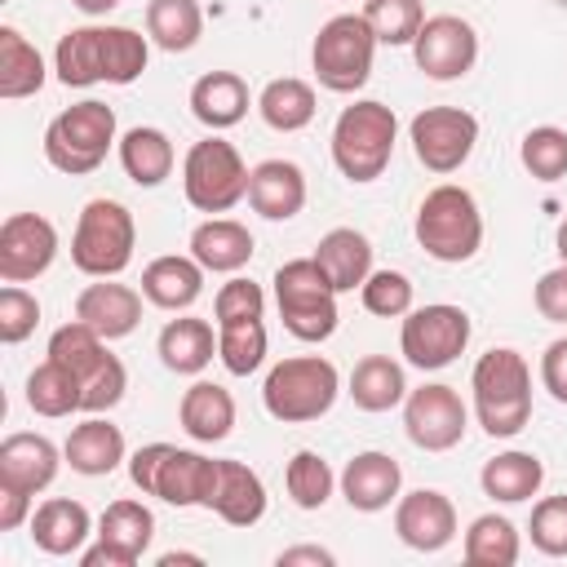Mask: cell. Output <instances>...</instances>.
<instances>
[{
	"label": "cell",
	"mask_w": 567,
	"mask_h": 567,
	"mask_svg": "<svg viewBox=\"0 0 567 567\" xmlns=\"http://www.w3.org/2000/svg\"><path fill=\"white\" fill-rule=\"evenodd\" d=\"M470 390L474 416L492 439H514L532 421V368L518 350H487L470 372Z\"/></svg>",
	"instance_id": "cell-1"
},
{
	"label": "cell",
	"mask_w": 567,
	"mask_h": 567,
	"mask_svg": "<svg viewBox=\"0 0 567 567\" xmlns=\"http://www.w3.org/2000/svg\"><path fill=\"white\" fill-rule=\"evenodd\" d=\"M394 142H399V115H394V106H385L377 97H359V102L341 106V115L332 124V164L354 186L377 182L390 168Z\"/></svg>",
	"instance_id": "cell-2"
},
{
	"label": "cell",
	"mask_w": 567,
	"mask_h": 567,
	"mask_svg": "<svg viewBox=\"0 0 567 567\" xmlns=\"http://www.w3.org/2000/svg\"><path fill=\"white\" fill-rule=\"evenodd\" d=\"M341 394V372L323 354H292L279 359L261 381V403L284 425H306L332 412Z\"/></svg>",
	"instance_id": "cell-3"
},
{
	"label": "cell",
	"mask_w": 567,
	"mask_h": 567,
	"mask_svg": "<svg viewBox=\"0 0 567 567\" xmlns=\"http://www.w3.org/2000/svg\"><path fill=\"white\" fill-rule=\"evenodd\" d=\"M412 230H416V244L434 261L461 266V261H470L483 248V213H478V199L465 186L443 182V186H434L421 199Z\"/></svg>",
	"instance_id": "cell-4"
},
{
	"label": "cell",
	"mask_w": 567,
	"mask_h": 567,
	"mask_svg": "<svg viewBox=\"0 0 567 567\" xmlns=\"http://www.w3.org/2000/svg\"><path fill=\"white\" fill-rule=\"evenodd\" d=\"M275 306L297 341H328L337 332V288L315 257H292L275 270Z\"/></svg>",
	"instance_id": "cell-5"
},
{
	"label": "cell",
	"mask_w": 567,
	"mask_h": 567,
	"mask_svg": "<svg viewBox=\"0 0 567 567\" xmlns=\"http://www.w3.org/2000/svg\"><path fill=\"white\" fill-rule=\"evenodd\" d=\"M111 146H115V111L97 97H84V102L66 106L44 128V159L66 177L97 173Z\"/></svg>",
	"instance_id": "cell-6"
},
{
	"label": "cell",
	"mask_w": 567,
	"mask_h": 567,
	"mask_svg": "<svg viewBox=\"0 0 567 567\" xmlns=\"http://www.w3.org/2000/svg\"><path fill=\"white\" fill-rule=\"evenodd\" d=\"M137 248V221L120 199H89L71 235V261L89 279H115Z\"/></svg>",
	"instance_id": "cell-7"
},
{
	"label": "cell",
	"mask_w": 567,
	"mask_h": 567,
	"mask_svg": "<svg viewBox=\"0 0 567 567\" xmlns=\"http://www.w3.org/2000/svg\"><path fill=\"white\" fill-rule=\"evenodd\" d=\"M377 31L368 27L363 13H337L319 27L315 49H310V66L315 80L328 93H359L372 80V58H377Z\"/></svg>",
	"instance_id": "cell-8"
},
{
	"label": "cell",
	"mask_w": 567,
	"mask_h": 567,
	"mask_svg": "<svg viewBox=\"0 0 567 567\" xmlns=\"http://www.w3.org/2000/svg\"><path fill=\"white\" fill-rule=\"evenodd\" d=\"M49 359H58L62 368H71L80 377L84 390V412H106L124 399L128 390V372L124 363L106 350V337H97L89 323L71 319L49 337Z\"/></svg>",
	"instance_id": "cell-9"
},
{
	"label": "cell",
	"mask_w": 567,
	"mask_h": 567,
	"mask_svg": "<svg viewBox=\"0 0 567 567\" xmlns=\"http://www.w3.org/2000/svg\"><path fill=\"white\" fill-rule=\"evenodd\" d=\"M248 164L244 155L235 151V142L208 133L204 142H195L182 159V190H186V204L217 217V213H230L239 199H248Z\"/></svg>",
	"instance_id": "cell-10"
},
{
	"label": "cell",
	"mask_w": 567,
	"mask_h": 567,
	"mask_svg": "<svg viewBox=\"0 0 567 567\" xmlns=\"http://www.w3.org/2000/svg\"><path fill=\"white\" fill-rule=\"evenodd\" d=\"M470 346V315L461 306L434 301V306H416L403 315L399 328V350L412 368L421 372H439L447 368L456 354H465Z\"/></svg>",
	"instance_id": "cell-11"
},
{
	"label": "cell",
	"mask_w": 567,
	"mask_h": 567,
	"mask_svg": "<svg viewBox=\"0 0 567 567\" xmlns=\"http://www.w3.org/2000/svg\"><path fill=\"white\" fill-rule=\"evenodd\" d=\"M408 142H412V155L421 168L447 177L470 159V151L478 142V120L461 106H425L412 115Z\"/></svg>",
	"instance_id": "cell-12"
},
{
	"label": "cell",
	"mask_w": 567,
	"mask_h": 567,
	"mask_svg": "<svg viewBox=\"0 0 567 567\" xmlns=\"http://www.w3.org/2000/svg\"><path fill=\"white\" fill-rule=\"evenodd\" d=\"M470 412L461 394L443 381H430L421 390H408L403 399V430L421 452H452L465 439Z\"/></svg>",
	"instance_id": "cell-13"
},
{
	"label": "cell",
	"mask_w": 567,
	"mask_h": 567,
	"mask_svg": "<svg viewBox=\"0 0 567 567\" xmlns=\"http://www.w3.org/2000/svg\"><path fill=\"white\" fill-rule=\"evenodd\" d=\"M412 58H416V71L439 84L461 80L478 62V31L456 13H434L421 22L412 40Z\"/></svg>",
	"instance_id": "cell-14"
},
{
	"label": "cell",
	"mask_w": 567,
	"mask_h": 567,
	"mask_svg": "<svg viewBox=\"0 0 567 567\" xmlns=\"http://www.w3.org/2000/svg\"><path fill=\"white\" fill-rule=\"evenodd\" d=\"M58 257V230L40 213H9L0 221V279L31 284Z\"/></svg>",
	"instance_id": "cell-15"
},
{
	"label": "cell",
	"mask_w": 567,
	"mask_h": 567,
	"mask_svg": "<svg viewBox=\"0 0 567 567\" xmlns=\"http://www.w3.org/2000/svg\"><path fill=\"white\" fill-rule=\"evenodd\" d=\"M394 536L416 554H439L456 536V505L439 487H416L394 501Z\"/></svg>",
	"instance_id": "cell-16"
},
{
	"label": "cell",
	"mask_w": 567,
	"mask_h": 567,
	"mask_svg": "<svg viewBox=\"0 0 567 567\" xmlns=\"http://www.w3.org/2000/svg\"><path fill=\"white\" fill-rule=\"evenodd\" d=\"M341 496L350 509L359 514H381L399 501V487H403V470L390 452H354L341 470Z\"/></svg>",
	"instance_id": "cell-17"
},
{
	"label": "cell",
	"mask_w": 567,
	"mask_h": 567,
	"mask_svg": "<svg viewBox=\"0 0 567 567\" xmlns=\"http://www.w3.org/2000/svg\"><path fill=\"white\" fill-rule=\"evenodd\" d=\"M66 456L44 434H9L0 443V487H18L27 496L44 492L58 478V465Z\"/></svg>",
	"instance_id": "cell-18"
},
{
	"label": "cell",
	"mask_w": 567,
	"mask_h": 567,
	"mask_svg": "<svg viewBox=\"0 0 567 567\" xmlns=\"http://www.w3.org/2000/svg\"><path fill=\"white\" fill-rule=\"evenodd\" d=\"M248 204L266 221H288L306 208V173L292 159H261L248 173Z\"/></svg>",
	"instance_id": "cell-19"
},
{
	"label": "cell",
	"mask_w": 567,
	"mask_h": 567,
	"mask_svg": "<svg viewBox=\"0 0 567 567\" xmlns=\"http://www.w3.org/2000/svg\"><path fill=\"white\" fill-rule=\"evenodd\" d=\"M75 319L89 323L97 337L120 341V337H128V332L142 323V292L128 288V284L97 279V284H89V288L75 297Z\"/></svg>",
	"instance_id": "cell-20"
},
{
	"label": "cell",
	"mask_w": 567,
	"mask_h": 567,
	"mask_svg": "<svg viewBox=\"0 0 567 567\" xmlns=\"http://www.w3.org/2000/svg\"><path fill=\"white\" fill-rule=\"evenodd\" d=\"M190 257L204 266V270H213V275H235V270H244L248 261H252V252H257V244H252V230L244 226V221H235V217H208V221H199L195 230H190Z\"/></svg>",
	"instance_id": "cell-21"
},
{
	"label": "cell",
	"mask_w": 567,
	"mask_h": 567,
	"mask_svg": "<svg viewBox=\"0 0 567 567\" xmlns=\"http://www.w3.org/2000/svg\"><path fill=\"white\" fill-rule=\"evenodd\" d=\"M204 266L186 252H164V257H155V261H146V270H142V297L151 301V306H159V310H190L195 301H199V292H204Z\"/></svg>",
	"instance_id": "cell-22"
},
{
	"label": "cell",
	"mask_w": 567,
	"mask_h": 567,
	"mask_svg": "<svg viewBox=\"0 0 567 567\" xmlns=\"http://www.w3.org/2000/svg\"><path fill=\"white\" fill-rule=\"evenodd\" d=\"M213 487H217V461H208L204 452H190V447H168V456L159 465V483H155L159 501H168L177 509H190V505L208 509Z\"/></svg>",
	"instance_id": "cell-23"
},
{
	"label": "cell",
	"mask_w": 567,
	"mask_h": 567,
	"mask_svg": "<svg viewBox=\"0 0 567 567\" xmlns=\"http://www.w3.org/2000/svg\"><path fill=\"white\" fill-rule=\"evenodd\" d=\"M208 509L230 527H252L266 514V483L244 461H217V487Z\"/></svg>",
	"instance_id": "cell-24"
},
{
	"label": "cell",
	"mask_w": 567,
	"mask_h": 567,
	"mask_svg": "<svg viewBox=\"0 0 567 567\" xmlns=\"http://www.w3.org/2000/svg\"><path fill=\"white\" fill-rule=\"evenodd\" d=\"M89 532H93V518H89V509H84L80 501H71V496H49V501L35 505V514H31V540H35V549H44V554H53V558L80 554L84 540H89Z\"/></svg>",
	"instance_id": "cell-25"
},
{
	"label": "cell",
	"mask_w": 567,
	"mask_h": 567,
	"mask_svg": "<svg viewBox=\"0 0 567 567\" xmlns=\"http://www.w3.org/2000/svg\"><path fill=\"white\" fill-rule=\"evenodd\" d=\"M155 354L168 372L177 377H199L213 354H217V337H213V323L208 319H195V315H182V319H168L159 328V341H155Z\"/></svg>",
	"instance_id": "cell-26"
},
{
	"label": "cell",
	"mask_w": 567,
	"mask_h": 567,
	"mask_svg": "<svg viewBox=\"0 0 567 567\" xmlns=\"http://www.w3.org/2000/svg\"><path fill=\"white\" fill-rule=\"evenodd\" d=\"M62 456H66V465H71L75 474L102 478V474L120 470V461H124V430L111 425V421H102V416L93 412L89 421H80V425L66 434Z\"/></svg>",
	"instance_id": "cell-27"
},
{
	"label": "cell",
	"mask_w": 567,
	"mask_h": 567,
	"mask_svg": "<svg viewBox=\"0 0 567 567\" xmlns=\"http://www.w3.org/2000/svg\"><path fill=\"white\" fill-rule=\"evenodd\" d=\"M190 115L208 133L235 128L248 115V84H244V75H235V71H208V75H199L190 84Z\"/></svg>",
	"instance_id": "cell-28"
},
{
	"label": "cell",
	"mask_w": 567,
	"mask_h": 567,
	"mask_svg": "<svg viewBox=\"0 0 567 567\" xmlns=\"http://www.w3.org/2000/svg\"><path fill=\"white\" fill-rule=\"evenodd\" d=\"M315 261L323 266V275L332 279L337 292H354L372 275V239L354 226H332L315 244Z\"/></svg>",
	"instance_id": "cell-29"
},
{
	"label": "cell",
	"mask_w": 567,
	"mask_h": 567,
	"mask_svg": "<svg viewBox=\"0 0 567 567\" xmlns=\"http://www.w3.org/2000/svg\"><path fill=\"white\" fill-rule=\"evenodd\" d=\"M177 421L195 443H221L235 430V399L217 381H195L177 403Z\"/></svg>",
	"instance_id": "cell-30"
},
{
	"label": "cell",
	"mask_w": 567,
	"mask_h": 567,
	"mask_svg": "<svg viewBox=\"0 0 567 567\" xmlns=\"http://www.w3.org/2000/svg\"><path fill=\"white\" fill-rule=\"evenodd\" d=\"M540 483H545V465H540V456L536 452H496L487 465H483V474H478V487H483V496H492V501H501V505H518V501H532L536 492H540Z\"/></svg>",
	"instance_id": "cell-31"
},
{
	"label": "cell",
	"mask_w": 567,
	"mask_h": 567,
	"mask_svg": "<svg viewBox=\"0 0 567 567\" xmlns=\"http://www.w3.org/2000/svg\"><path fill=\"white\" fill-rule=\"evenodd\" d=\"M53 75L66 89H89L106 80V53H102V27H71L53 49Z\"/></svg>",
	"instance_id": "cell-32"
},
{
	"label": "cell",
	"mask_w": 567,
	"mask_h": 567,
	"mask_svg": "<svg viewBox=\"0 0 567 567\" xmlns=\"http://www.w3.org/2000/svg\"><path fill=\"white\" fill-rule=\"evenodd\" d=\"M354 408L363 412H390L408 399V377H403V363H394L390 354H363L350 372V390Z\"/></svg>",
	"instance_id": "cell-33"
},
{
	"label": "cell",
	"mask_w": 567,
	"mask_h": 567,
	"mask_svg": "<svg viewBox=\"0 0 567 567\" xmlns=\"http://www.w3.org/2000/svg\"><path fill=\"white\" fill-rule=\"evenodd\" d=\"M173 142H168V133L164 128H155V124H137V128H128L124 137H120V164H124V173H128V182L133 186H159L168 173H173Z\"/></svg>",
	"instance_id": "cell-34"
},
{
	"label": "cell",
	"mask_w": 567,
	"mask_h": 567,
	"mask_svg": "<svg viewBox=\"0 0 567 567\" xmlns=\"http://www.w3.org/2000/svg\"><path fill=\"white\" fill-rule=\"evenodd\" d=\"M44 80H49V71H44L40 49L18 27H0V97L4 102L31 97L44 89Z\"/></svg>",
	"instance_id": "cell-35"
},
{
	"label": "cell",
	"mask_w": 567,
	"mask_h": 567,
	"mask_svg": "<svg viewBox=\"0 0 567 567\" xmlns=\"http://www.w3.org/2000/svg\"><path fill=\"white\" fill-rule=\"evenodd\" d=\"M319 111V97L306 80L297 75H279L257 93V115L266 120V128L275 133H301Z\"/></svg>",
	"instance_id": "cell-36"
},
{
	"label": "cell",
	"mask_w": 567,
	"mask_h": 567,
	"mask_svg": "<svg viewBox=\"0 0 567 567\" xmlns=\"http://www.w3.org/2000/svg\"><path fill=\"white\" fill-rule=\"evenodd\" d=\"M146 35L164 53H190L204 35L199 0H146Z\"/></svg>",
	"instance_id": "cell-37"
},
{
	"label": "cell",
	"mask_w": 567,
	"mask_h": 567,
	"mask_svg": "<svg viewBox=\"0 0 567 567\" xmlns=\"http://www.w3.org/2000/svg\"><path fill=\"white\" fill-rule=\"evenodd\" d=\"M27 408L35 416H71V412H84V390H80V377L71 368H62L58 359H44L31 377H27Z\"/></svg>",
	"instance_id": "cell-38"
},
{
	"label": "cell",
	"mask_w": 567,
	"mask_h": 567,
	"mask_svg": "<svg viewBox=\"0 0 567 567\" xmlns=\"http://www.w3.org/2000/svg\"><path fill=\"white\" fill-rule=\"evenodd\" d=\"M461 554L474 567H514L518 554H523V540H518V527L505 514H478L465 532Z\"/></svg>",
	"instance_id": "cell-39"
},
{
	"label": "cell",
	"mask_w": 567,
	"mask_h": 567,
	"mask_svg": "<svg viewBox=\"0 0 567 567\" xmlns=\"http://www.w3.org/2000/svg\"><path fill=\"white\" fill-rule=\"evenodd\" d=\"M266 323L261 319H235V323H217V359L230 377H248L266 363Z\"/></svg>",
	"instance_id": "cell-40"
},
{
	"label": "cell",
	"mask_w": 567,
	"mask_h": 567,
	"mask_svg": "<svg viewBox=\"0 0 567 567\" xmlns=\"http://www.w3.org/2000/svg\"><path fill=\"white\" fill-rule=\"evenodd\" d=\"M151 536H155V514L142 501H111L97 518V540H111L133 558L151 549Z\"/></svg>",
	"instance_id": "cell-41"
},
{
	"label": "cell",
	"mask_w": 567,
	"mask_h": 567,
	"mask_svg": "<svg viewBox=\"0 0 567 567\" xmlns=\"http://www.w3.org/2000/svg\"><path fill=\"white\" fill-rule=\"evenodd\" d=\"M284 487H288L297 509H323L332 487H337V474H332V465L319 452L301 447V452H292V461L284 470Z\"/></svg>",
	"instance_id": "cell-42"
},
{
	"label": "cell",
	"mask_w": 567,
	"mask_h": 567,
	"mask_svg": "<svg viewBox=\"0 0 567 567\" xmlns=\"http://www.w3.org/2000/svg\"><path fill=\"white\" fill-rule=\"evenodd\" d=\"M102 53H106V84H133L151 62V35L133 27H102Z\"/></svg>",
	"instance_id": "cell-43"
},
{
	"label": "cell",
	"mask_w": 567,
	"mask_h": 567,
	"mask_svg": "<svg viewBox=\"0 0 567 567\" xmlns=\"http://www.w3.org/2000/svg\"><path fill=\"white\" fill-rule=\"evenodd\" d=\"M359 13L377 31V40L390 44V49L412 44L416 31H421V22H425V4L421 0H368Z\"/></svg>",
	"instance_id": "cell-44"
},
{
	"label": "cell",
	"mask_w": 567,
	"mask_h": 567,
	"mask_svg": "<svg viewBox=\"0 0 567 567\" xmlns=\"http://www.w3.org/2000/svg\"><path fill=\"white\" fill-rule=\"evenodd\" d=\"M518 159H523V168H527L536 182H558V177H567V128H558V124L532 128V133L523 137V146H518Z\"/></svg>",
	"instance_id": "cell-45"
},
{
	"label": "cell",
	"mask_w": 567,
	"mask_h": 567,
	"mask_svg": "<svg viewBox=\"0 0 567 567\" xmlns=\"http://www.w3.org/2000/svg\"><path fill=\"white\" fill-rule=\"evenodd\" d=\"M363 310L381 315V319H403L412 310V279L403 270H372L359 288Z\"/></svg>",
	"instance_id": "cell-46"
},
{
	"label": "cell",
	"mask_w": 567,
	"mask_h": 567,
	"mask_svg": "<svg viewBox=\"0 0 567 567\" xmlns=\"http://www.w3.org/2000/svg\"><path fill=\"white\" fill-rule=\"evenodd\" d=\"M40 323V301L35 292H27L22 284H4L0 288V341L4 346H18L35 332Z\"/></svg>",
	"instance_id": "cell-47"
},
{
	"label": "cell",
	"mask_w": 567,
	"mask_h": 567,
	"mask_svg": "<svg viewBox=\"0 0 567 567\" xmlns=\"http://www.w3.org/2000/svg\"><path fill=\"white\" fill-rule=\"evenodd\" d=\"M532 545L549 558H567V496H545L532 505Z\"/></svg>",
	"instance_id": "cell-48"
},
{
	"label": "cell",
	"mask_w": 567,
	"mask_h": 567,
	"mask_svg": "<svg viewBox=\"0 0 567 567\" xmlns=\"http://www.w3.org/2000/svg\"><path fill=\"white\" fill-rule=\"evenodd\" d=\"M261 310H266V292H261V284H252V279H226L221 288H217V297H213V315H217V323H235V319H261Z\"/></svg>",
	"instance_id": "cell-49"
},
{
	"label": "cell",
	"mask_w": 567,
	"mask_h": 567,
	"mask_svg": "<svg viewBox=\"0 0 567 567\" xmlns=\"http://www.w3.org/2000/svg\"><path fill=\"white\" fill-rule=\"evenodd\" d=\"M532 301H536L540 319H549V323H567V266L545 270V275L536 279V288H532Z\"/></svg>",
	"instance_id": "cell-50"
},
{
	"label": "cell",
	"mask_w": 567,
	"mask_h": 567,
	"mask_svg": "<svg viewBox=\"0 0 567 567\" xmlns=\"http://www.w3.org/2000/svg\"><path fill=\"white\" fill-rule=\"evenodd\" d=\"M168 447H173V443H146V447H137V452L128 456V478H133V487H137L142 496H155L159 465H164Z\"/></svg>",
	"instance_id": "cell-51"
},
{
	"label": "cell",
	"mask_w": 567,
	"mask_h": 567,
	"mask_svg": "<svg viewBox=\"0 0 567 567\" xmlns=\"http://www.w3.org/2000/svg\"><path fill=\"white\" fill-rule=\"evenodd\" d=\"M540 385L558 403H567V337H558V341L545 346V354H540Z\"/></svg>",
	"instance_id": "cell-52"
},
{
	"label": "cell",
	"mask_w": 567,
	"mask_h": 567,
	"mask_svg": "<svg viewBox=\"0 0 567 567\" xmlns=\"http://www.w3.org/2000/svg\"><path fill=\"white\" fill-rule=\"evenodd\" d=\"M31 514V496L18 492V487H0V532H13L22 527Z\"/></svg>",
	"instance_id": "cell-53"
},
{
	"label": "cell",
	"mask_w": 567,
	"mask_h": 567,
	"mask_svg": "<svg viewBox=\"0 0 567 567\" xmlns=\"http://www.w3.org/2000/svg\"><path fill=\"white\" fill-rule=\"evenodd\" d=\"M80 563H84V567H133L137 558L124 554V549L111 545V540H97V545H84V549H80Z\"/></svg>",
	"instance_id": "cell-54"
},
{
	"label": "cell",
	"mask_w": 567,
	"mask_h": 567,
	"mask_svg": "<svg viewBox=\"0 0 567 567\" xmlns=\"http://www.w3.org/2000/svg\"><path fill=\"white\" fill-rule=\"evenodd\" d=\"M275 563H279V567H297V563L332 567V563H337V554H332V549H323V545H292V549H284V554H279Z\"/></svg>",
	"instance_id": "cell-55"
},
{
	"label": "cell",
	"mask_w": 567,
	"mask_h": 567,
	"mask_svg": "<svg viewBox=\"0 0 567 567\" xmlns=\"http://www.w3.org/2000/svg\"><path fill=\"white\" fill-rule=\"evenodd\" d=\"M80 13H89V18H102V13H111L120 0H71Z\"/></svg>",
	"instance_id": "cell-56"
},
{
	"label": "cell",
	"mask_w": 567,
	"mask_h": 567,
	"mask_svg": "<svg viewBox=\"0 0 567 567\" xmlns=\"http://www.w3.org/2000/svg\"><path fill=\"white\" fill-rule=\"evenodd\" d=\"M173 563H204V558L199 554H177V549L173 554H159V567H173Z\"/></svg>",
	"instance_id": "cell-57"
},
{
	"label": "cell",
	"mask_w": 567,
	"mask_h": 567,
	"mask_svg": "<svg viewBox=\"0 0 567 567\" xmlns=\"http://www.w3.org/2000/svg\"><path fill=\"white\" fill-rule=\"evenodd\" d=\"M554 244H558V257H563V266H567V217L558 221V239H554Z\"/></svg>",
	"instance_id": "cell-58"
}]
</instances>
